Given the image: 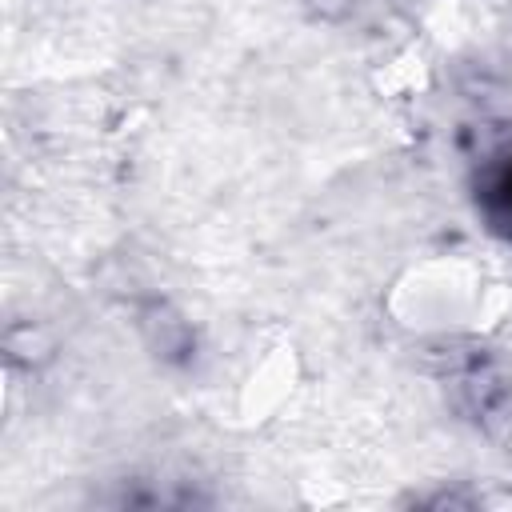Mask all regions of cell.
Listing matches in <instances>:
<instances>
[{
    "instance_id": "1",
    "label": "cell",
    "mask_w": 512,
    "mask_h": 512,
    "mask_svg": "<svg viewBox=\"0 0 512 512\" xmlns=\"http://www.w3.org/2000/svg\"><path fill=\"white\" fill-rule=\"evenodd\" d=\"M492 200L500 204V220L512 224V168H504V172L496 176V184H492Z\"/></svg>"
}]
</instances>
